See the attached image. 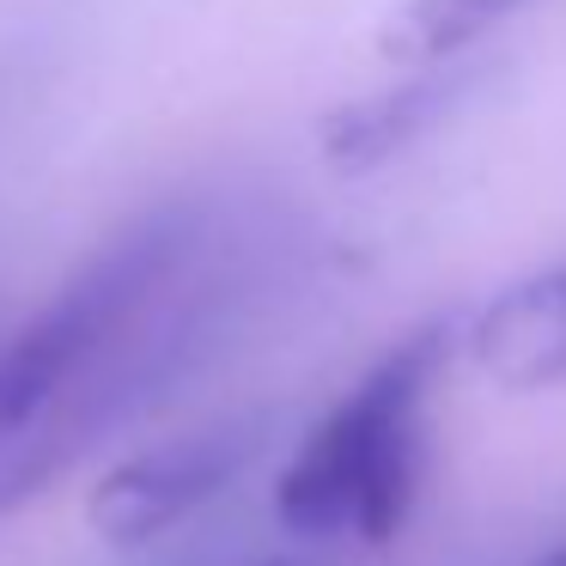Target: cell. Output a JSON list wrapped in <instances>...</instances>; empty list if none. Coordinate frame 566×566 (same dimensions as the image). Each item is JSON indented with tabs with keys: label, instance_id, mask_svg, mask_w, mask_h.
I'll return each mask as SVG.
<instances>
[{
	"label": "cell",
	"instance_id": "1",
	"mask_svg": "<svg viewBox=\"0 0 566 566\" xmlns=\"http://www.w3.org/2000/svg\"><path fill=\"white\" fill-rule=\"evenodd\" d=\"M444 359V329L427 323L396 342L305 439L274 481V512L293 536H366L390 542L408 524L427 451V384Z\"/></svg>",
	"mask_w": 566,
	"mask_h": 566
},
{
	"label": "cell",
	"instance_id": "2",
	"mask_svg": "<svg viewBox=\"0 0 566 566\" xmlns=\"http://www.w3.org/2000/svg\"><path fill=\"white\" fill-rule=\"evenodd\" d=\"M196 226L201 213L189 201H165V208L128 220L116 238H104L67 274V286L43 298L38 317L0 347V432L38 420L159 298V286L196 244Z\"/></svg>",
	"mask_w": 566,
	"mask_h": 566
},
{
	"label": "cell",
	"instance_id": "3",
	"mask_svg": "<svg viewBox=\"0 0 566 566\" xmlns=\"http://www.w3.org/2000/svg\"><path fill=\"white\" fill-rule=\"evenodd\" d=\"M262 444H269V420L262 415H226V420H208V427L171 432V439L123 457L92 481L86 524L111 548H140V542L177 530L208 500H220L256 463Z\"/></svg>",
	"mask_w": 566,
	"mask_h": 566
},
{
	"label": "cell",
	"instance_id": "4",
	"mask_svg": "<svg viewBox=\"0 0 566 566\" xmlns=\"http://www.w3.org/2000/svg\"><path fill=\"white\" fill-rule=\"evenodd\" d=\"M475 80H481V67L451 62V67H420V74L396 80V86H384V92H366V98L335 104L317 128V153L347 177L378 171V165L402 159L408 147H420V140L469 98Z\"/></svg>",
	"mask_w": 566,
	"mask_h": 566
},
{
	"label": "cell",
	"instance_id": "5",
	"mask_svg": "<svg viewBox=\"0 0 566 566\" xmlns=\"http://www.w3.org/2000/svg\"><path fill=\"white\" fill-rule=\"evenodd\" d=\"M469 359L500 390L566 384V262L493 293L469 323Z\"/></svg>",
	"mask_w": 566,
	"mask_h": 566
},
{
	"label": "cell",
	"instance_id": "6",
	"mask_svg": "<svg viewBox=\"0 0 566 566\" xmlns=\"http://www.w3.org/2000/svg\"><path fill=\"white\" fill-rule=\"evenodd\" d=\"M530 0H402L378 25V55L396 67H444Z\"/></svg>",
	"mask_w": 566,
	"mask_h": 566
},
{
	"label": "cell",
	"instance_id": "7",
	"mask_svg": "<svg viewBox=\"0 0 566 566\" xmlns=\"http://www.w3.org/2000/svg\"><path fill=\"white\" fill-rule=\"evenodd\" d=\"M536 566H566V548H554V554H542Z\"/></svg>",
	"mask_w": 566,
	"mask_h": 566
},
{
	"label": "cell",
	"instance_id": "8",
	"mask_svg": "<svg viewBox=\"0 0 566 566\" xmlns=\"http://www.w3.org/2000/svg\"><path fill=\"white\" fill-rule=\"evenodd\" d=\"M269 566H286V560H269Z\"/></svg>",
	"mask_w": 566,
	"mask_h": 566
}]
</instances>
